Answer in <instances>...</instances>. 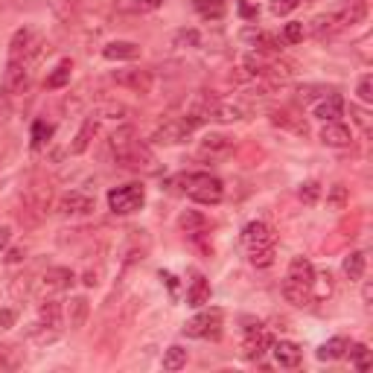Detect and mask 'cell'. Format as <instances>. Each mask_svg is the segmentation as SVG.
I'll list each match as a JSON object with an SVG mask.
<instances>
[{
  "label": "cell",
  "instance_id": "26",
  "mask_svg": "<svg viewBox=\"0 0 373 373\" xmlns=\"http://www.w3.org/2000/svg\"><path fill=\"white\" fill-rule=\"evenodd\" d=\"M195 12L202 15L204 21H219L225 18V0H193Z\"/></svg>",
  "mask_w": 373,
  "mask_h": 373
},
{
  "label": "cell",
  "instance_id": "1",
  "mask_svg": "<svg viewBox=\"0 0 373 373\" xmlns=\"http://www.w3.org/2000/svg\"><path fill=\"white\" fill-rule=\"evenodd\" d=\"M184 190L193 198L195 204H219L225 198V184H222L216 175L210 172H193V175L184 178Z\"/></svg>",
  "mask_w": 373,
  "mask_h": 373
},
{
  "label": "cell",
  "instance_id": "30",
  "mask_svg": "<svg viewBox=\"0 0 373 373\" xmlns=\"http://www.w3.org/2000/svg\"><path fill=\"white\" fill-rule=\"evenodd\" d=\"M283 297H286V301H289L292 306H309V303H312V297H309V289H303V286H295V283H289V280L283 283Z\"/></svg>",
  "mask_w": 373,
  "mask_h": 373
},
{
  "label": "cell",
  "instance_id": "16",
  "mask_svg": "<svg viewBox=\"0 0 373 373\" xmlns=\"http://www.w3.org/2000/svg\"><path fill=\"white\" fill-rule=\"evenodd\" d=\"M312 275H315V268H312V263H309L306 257H292L289 275H286V280L295 283V286H303V289H309V283H312Z\"/></svg>",
  "mask_w": 373,
  "mask_h": 373
},
{
  "label": "cell",
  "instance_id": "15",
  "mask_svg": "<svg viewBox=\"0 0 373 373\" xmlns=\"http://www.w3.org/2000/svg\"><path fill=\"white\" fill-rule=\"evenodd\" d=\"M96 129H99V120H94V117L85 120L82 129L76 131V138H73V143H70V155H85L88 152L94 138H96Z\"/></svg>",
  "mask_w": 373,
  "mask_h": 373
},
{
  "label": "cell",
  "instance_id": "8",
  "mask_svg": "<svg viewBox=\"0 0 373 373\" xmlns=\"http://www.w3.org/2000/svg\"><path fill=\"white\" fill-rule=\"evenodd\" d=\"M271 344H275V339H271L266 330L245 332L242 335V356L248 359V362H259V359L271 350Z\"/></svg>",
  "mask_w": 373,
  "mask_h": 373
},
{
  "label": "cell",
  "instance_id": "13",
  "mask_svg": "<svg viewBox=\"0 0 373 373\" xmlns=\"http://www.w3.org/2000/svg\"><path fill=\"white\" fill-rule=\"evenodd\" d=\"M103 56L108 61H134L140 58V44L134 41H111L103 47Z\"/></svg>",
  "mask_w": 373,
  "mask_h": 373
},
{
  "label": "cell",
  "instance_id": "28",
  "mask_svg": "<svg viewBox=\"0 0 373 373\" xmlns=\"http://www.w3.org/2000/svg\"><path fill=\"white\" fill-rule=\"evenodd\" d=\"M70 70H73V61H67V58L58 61L56 70L47 76V88H50V91H61V88H65V85L70 82Z\"/></svg>",
  "mask_w": 373,
  "mask_h": 373
},
{
  "label": "cell",
  "instance_id": "3",
  "mask_svg": "<svg viewBox=\"0 0 373 373\" xmlns=\"http://www.w3.org/2000/svg\"><path fill=\"white\" fill-rule=\"evenodd\" d=\"M143 204H146L143 184H126V186H114V190H108V207L114 210L117 216L138 213Z\"/></svg>",
  "mask_w": 373,
  "mask_h": 373
},
{
  "label": "cell",
  "instance_id": "38",
  "mask_svg": "<svg viewBox=\"0 0 373 373\" xmlns=\"http://www.w3.org/2000/svg\"><path fill=\"white\" fill-rule=\"evenodd\" d=\"M167 0H120V9L126 12H146V9H158L164 6Z\"/></svg>",
  "mask_w": 373,
  "mask_h": 373
},
{
  "label": "cell",
  "instance_id": "24",
  "mask_svg": "<svg viewBox=\"0 0 373 373\" xmlns=\"http://www.w3.org/2000/svg\"><path fill=\"white\" fill-rule=\"evenodd\" d=\"M88 318V297H70L67 301V321H70V330H79Z\"/></svg>",
  "mask_w": 373,
  "mask_h": 373
},
{
  "label": "cell",
  "instance_id": "12",
  "mask_svg": "<svg viewBox=\"0 0 373 373\" xmlns=\"http://www.w3.org/2000/svg\"><path fill=\"white\" fill-rule=\"evenodd\" d=\"M271 122H275L277 129H283V131L301 134V138H306V134H309L306 120L301 114H295V111H275V114H271Z\"/></svg>",
  "mask_w": 373,
  "mask_h": 373
},
{
  "label": "cell",
  "instance_id": "7",
  "mask_svg": "<svg viewBox=\"0 0 373 373\" xmlns=\"http://www.w3.org/2000/svg\"><path fill=\"white\" fill-rule=\"evenodd\" d=\"M94 210H96V202L88 193L73 190V193H65L58 198V213L61 216H85V213H94Z\"/></svg>",
  "mask_w": 373,
  "mask_h": 373
},
{
  "label": "cell",
  "instance_id": "18",
  "mask_svg": "<svg viewBox=\"0 0 373 373\" xmlns=\"http://www.w3.org/2000/svg\"><path fill=\"white\" fill-rule=\"evenodd\" d=\"M231 149H233V140L225 138V134H207V138L202 140L198 155H202V158H222V155H228Z\"/></svg>",
  "mask_w": 373,
  "mask_h": 373
},
{
  "label": "cell",
  "instance_id": "44",
  "mask_svg": "<svg viewBox=\"0 0 373 373\" xmlns=\"http://www.w3.org/2000/svg\"><path fill=\"white\" fill-rule=\"evenodd\" d=\"M15 321H18L15 309H0V330H12L15 327Z\"/></svg>",
  "mask_w": 373,
  "mask_h": 373
},
{
  "label": "cell",
  "instance_id": "20",
  "mask_svg": "<svg viewBox=\"0 0 373 373\" xmlns=\"http://www.w3.org/2000/svg\"><path fill=\"white\" fill-rule=\"evenodd\" d=\"M186 303L190 306H204V303H210V283L202 277V275H195L193 280H190V289H186Z\"/></svg>",
  "mask_w": 373,
  "mask_h": 373
},
{
  "label": "cell",
  "instance_id": "49",
  "mask_svg": "<svg viewBox=\"0 0 373 373\" xmlns=\"http://www.w3.org/2000/svg\"><path fill=\"white\" fill-rule=\"evenodd\" d=\"M242 15H245V18H254V15H257V9H251V6H242Z\"/></svg>",
  "mask_w": 373,
  "mask_h": 373
},
{
  "label": "cell",
  "instance_id": "9",
  "mask_svg": "<svg viewBox=\"0 0 373 373\" xmlns=\"http://www.w3.org/2000/svg\"><path fill=\"white\" fill-rule=\"evenodd\" d=\"M242 242L248 251H254V248H266V245H275V233L266 222H248L242 228Z\"/></svg>",
  "mask_w": 373,
  "mask_h": 373
},
{
  "label": "cell",
  "instance_id": "14",
  "mask_svg": "<svg viewBox=\"0 0 373 373\" xmlns=\"http://www.w3.org/2000/svg\"><path fill=\"white\" fill-rule=\"evenodd\" d=\"M332 292H335V280L330 271H315L312 283H309V297H312V303H324L327 297H332Z\"/></svg>",
  "mask_w": 373,
  "mask_h": 373
},
{
  "label": "cell",
  "instance_id": "10",
  "mask_svg": "<svg viewBox=\"0 0 373 373\" xmlns=\"http://www.w3.org/2000/svg\"><path fill=\"white\" fill-rule=\"evenodd\" d=\"M321 143L324 146H332V149H347L353 143V131L344 126L341 120H335V122H324V129H321Z\"/></svg>",
  "mask_w": 373,
  "mask_h": 373
},
{
  "label": "cell",
  "instance_id": "37",
  "mask_svg": "<svg viewBox=\"0 0 373 373\" xmlns=\"http://www.w3.org/2000/svg\"><path fill=\"white\" fill-rule=\"evenodd\" d=\"M50 138H53V126H50V122H44V120H39L32 126V149H41Z\"/></svg>",
  "mask_w": 373,
  "mask_h": 373
},
{
  "label": "cell",
  "instance_id": "33",
  "mask_svg": "<svg viewBox=\"0 0 373 373\" xmlns=\"http://www.w3.org/2000/svg\"><path fill=\"white\" fill-rule=\"evenodd\" d=\"M347 202H350V193H347L344 184H332L330 190H327V204H330L332 210H344Z\"/></svg>",
  "mask_w": 373,
  "mask_h": 373
},
{
  "label": "cell",
  "instance_id": "23",
  "mask_svg": "<svg viewBox=\"0 0 373 373\" xmlns=\"http://www.w3.org/2000/svg\"><path fill=\"white\" fill-rule=\"evenodd\" d=\"M39 318L41 324L50 330H58L61 327V318H65V309H61V301H44L39 309Z\"/></svg>",
  "mask_w": 373,
  "mask_h": 373
},
{
  "label": "cell",
  "instance_id": "21",
  "mask_svg": "<svg viewBox=\"0 0 373 373\" xmlns=\"http://www.w3.org/2000/svg\"><path fill=\"white\" fill-rule=\"evenodd\" d=\"M210 120H219V122H239V120H245V108H242V105H236V103H219V99H216L213 111H210Z\"/></svg>",
  "mask_w": 373,
  "mask_h": 373
},
{
  "label": "cell",
  "instance_id": "36",
  "mask_svg": "<svg viewBox=\"0 0 373 373\" xmlns=\"http://www.w3.org/2000/svg\"><path fill=\"white\" fill-rule=\"evenodd\" d=\"M266 67H268V58H263V53H248L245 56V70L251 73V76H266Z\"/></svg>",
  "mask_w": 373,
  "mask_h": 373
},
{
  "label": "cell",
  "instance_id": "31",
  "mask_svg": "<svg viewBox=\"0 0 373 373\" xmlns=\"http://www.w3.org/2000/svg\"><path fill=\"white\" fill-rule=\"evenodd\" d=\"M181 367H186V350L181 344H172L164 353V370H181Z\"/></svg>",
  "mask_w": 373,
  "mask_h": 373
},
{
  "label": "cell",
  "instance_id": "11",
  "mask_svg": "<svg viewBox=\"0 0 373 373\" xmlns=\"http://www.w3.org/2000/svg\"><path fill=\"white\" fill-rule=\"evenodd\" d=\"M271 353H275V362L280 367H289V370L301 365V359H303V350L295 341H275L271 344Z\"/></svg>",
  "mask_w": 373,
  "mask_h": 373
},
{
  "label": "cell",
  "instance_id": "19",
  "mask_svg": "<svg viewBox=\"0 0 373 373\" xmlns=\"http://www.w3.org/2000/svg\"><path fill=\"white\" fill-rule=\"evenodd\" d=\"M73 280H76V275H73L70 268H50L47 275L41 277L44 289H50V292H65V289H70V286H73Z\"/></svg>",
  "mask_w": 373,
  "mask_h": 373
},
{
  "label": "cell",
  "instance_id": "22",
  "mask_svg": "<svg viewBox=\"0 0 373 373\" xmlns=\"http://www.w3.org/2000/svg\"><path fill=\"white\" fill-rule=\"evenodd\" d=\"M347 339H341V335H335V339H330V341H324L318 347V359L321 362H335V359H341V356H347Z\"/></svg>",
  "mask_w": 373,
  "mask_h": 373
},
{
  "label": "cell",
  "instance_id": "41",
  "mask_svg": "<svg viewBox=\"0 0 373 373\" xmlns=\"http://www.w3.org/2000/svg\"><path fill=\"white\" fill-rule=\"evenodd\" d=\"M297 6H301V0H271V15H289Z\"/></svg>",
  "mask_w": 373,
  "mask_h": 373
},
{
  "label": "cell",
  "instance_id": "25",
  "mask_svg": "<svg viewBox=\"0 0 373 373\" xmlns=\"http://www.w3.org/2000/svg\"><path fill=\"white\" fill-rule=\"evenodd\" d=\"M365 266H367L365 251H353L350 257L344 259V275H347V280H353V283L362 280V277H365Z\"/></svg>",
  "mask_w": 373,
  "mask_h": 373
},
{
  "label": "cell",
  "instance_id": "42",
  "mask_svg": "<svg viewBox=\"0 0 373 373\" xmlns=\"http://www.w3.org/2000/svg\"><path fill=\"white\" fill-rule=\"evenodd\" d=\"M359 99H362L365 105L373 103V79H370V73H365V76L359 79Z\"/></svg>",
  "mask_w": 373,
  "mask_h": 373
},
{
  "label": "cell",
  "instance_id": "2",
  "mask_svg": "<svg viewBox=\"0 0 373 373\" xmlns=\"http://www.w3.org/2000/svg\"><path fill=\"white\" fill-rule=\"evenodd\" d=\"M202 122H204V117H198V114H193V111H186V114H181V117L167 120L164 126H160V129L152 134V143H160V146L184 143L198 126H202Z\"/></svg>",
  "mask_w": 373,
  "mask_h": 373
},
{
  "label": "cell",
  "instance_id": "48",
  "mask_svg": "<svg viewBox=\"0 0 373 373\" xmlns=\"http://www.w3.org/2000/svg\"><path fill=\"white\" fill-rule=\"evenodd\" d=\"M9 263H21V259H23V251H21V248H15V251H9Z\"/></svg>",
  "mask_w": 373,
  "mask_h": 373
},
{
  "label": "cell",
  "instance_id": "6",
  "mask_svg": "<svg viewBox=\"0 0 373 373\" xmlns=\"http://www.w3.org/2000/svg\"><path fill=\"white\" fill-rule=\"evenodd\" d=\"M114 82L120 85V88H129V91H134V94H152V88H155L152 70H140V67L114 70Z\"/></svg>",
  "mask_w": 373,
  "mask_h": 373
},
{
  "label": "cell",
  "instance_id": "40",
  "mask_svg": "<svg viewBox=\"0 0 373 373\" xmlns=\"http://www.w3.org/2000/svg\"><path fill=\"white\" fill-rule=\"evenodd\" d=\"M202 44V35H198V30H181L175 35V47H198Z\"/></svg>",
  "mask_w": 373,
  "mask_h": 373
},
{
  "label": "cell",
  "instance_id": "34",
  "mask_svg": "<svg viewBox=\"0 0 373 373\" xmlns=\"http://www.w3.org/2000/svg\"><path fill=\"white\" fill-rule=\"evenodd\" d=\"M248 259H251V266H254V268H268V266H275V245L254 248Z\"/></svg>",
  "mask_w": 373,
  "mask_h": 373
},
{
  "label": "cell",
  "instance_id": "32",
  "mask_svg": "<svg viewBox=\"0 0 373 373\" xmlns=\"http://www.w3.org/2000/svg\"><path fill=\"white\" fill-rule=\"evenodd\" d=\"M347 353H350L356 370H362V373L370 370V350H367V344H347Z\"/></svg>",
  "mask_w": 373,
  "mask_h": 373
},
{
  "label": "cell",
  "instance_id": "35",
  "mask_svg": "<svg viewBox=\"0 0 373 373\" xmlns=\"http://www.w3.org/2000/svg\"><path fill=\"white\" fill-rule=\"evenodd\" d=\"M306 39V27H303V21H289L283 27V41L286 44H301Z\"/></svg>",
  "mask_w": 373,
  "mask_h": 373
},
{
  "label": "cell",
  "instance_id": "27",
  "mask_svg": "<svg viewBox=\"0 0 373 373\" xmlns=\"http://www.w3.org/2000/svg\"><path fill=\"white\" fill-rule=\"evenodd\" d=\"M134 140H138V131H134V126H120L114 134H111V149H114V155H122Z\"/></svg>",
  "mask_w": 373,
  "mask_h": 373
},
{
  "label": "cell",
  "instance_id": "46",
  "mask_svg": "<svg viewBox=\"0 0 373 373\" xmlns=\"http://www.w3.org/2000/svg\"><path fill=\"white\" fill-rule=\"evenodd\" d=\"M9 242H12V228L3 225V228H0V251H6Z\"/></svg>",
  "mask_w": 373,
  "mask_h": 373
},
{
  "label": "cell",
  "instance_id": "5",
  "mask_svg": "<svg viewBox=\"0 0 373 373\" xmlns=\"http://www.w3.org/2000/svg\"><path fill=\"white\" fill-rule=\"evenodd\" d=\"M117 164H120V167H126V169H143V172H152L158 160H155L152 149H149L146 143L134 140V143L126 149V152L117 155Z\"/></svg>",
  "mask_w": 373,
  "mask_h": 373
},
{
  "label": "cell",
  "instance_id": "45",
  "mask_svg": "<svg viewBox=\"0 0 373 373\" xmlns=\"http://www.w3.org/2000/svg\"><path fill=\"white\" fill-rule=\"evenodd\" d=\"M12 114V105H9V91H0V122H6Z\"/></svg>",
  "mask_w": 373,
  "mask_h": 373
},
{
  "label": "cell",
  "instance_id": "29",
  "mask_svg": "<svg viewBox=\"0 0 373 373\" xmlns=\"http://www.w3.org/2000/svg\"><path fill=\"white\" fill-rule=\"evenodd\" d=\"M178 228L184 233H202L207 228V219L202 213H195V210H184V213L178 216Z\"/></svg>",
  "mask_w": 373,
  "mask_h": 373
},
{
  "label": "cell",
  "instance_id": "43",
  "mask_svg": "<svg viewBox=\"0 0 373 373\" xmlns=\"http://www.w3.org/2000/svg\"><path fill=\"white\" fill-rule=\"evenodd\" d=\"M350 117L359 122V126H362L365 131L370 129V117H367V111L365 108H359V105H350Z\"/></svg>",
  "mask_w": 373,
  "mask_h": 373
},
{
  "label": "cell",
  "instance_id": "4",
  "mask_svg": "<svg viewBox=\"0 0 373 373\" xmlns=\"http://www.w3.org/2000/svg\"><path fill=\"white\" fill-rule=\"evenodd\" d=\"M222 327V309H207V312H198L184 324V335L190 339H216Z\"/></svg>",
  "mask_w": 373,
  "mask_h": 373
},
{
  "label": "cell",
  "instance_id": "17",
  "mask_svg": "<svg viewBox=\"0 0 373 373\" xmlns=\"http://www.w3.org/2000/svg\"><path fill=\"white\" fill-rule=\"evenodd\" d=\"M315 117H318V120H324V122L341 120V117H344V99H341L339 94L324 96V99H321V103L315 105Z\"/></svg>",
  "mask_w": 373,
  "mask_h": 373
},
{
  "label": "cell",
  "instance_id": "47",
  "mask_svg": "<svg viewBox=\"0 0 373 373\" xmlns=\"http://www.w3.org/2000/svg\"><path fill=\"white\" fill-rule=\"evenodd\" d=\"M160 280H167V286H169V292H172V295L178 292V283H175V277H172L169 271H160Z\"/></svg>",
  "mask_w": 373,
  "mask_h": 373
},
{
  "label": "cell",
  "instance_id": "39",
  "mask_svg": "<svg viewBox=\"0 0 373 373\" xmlns=\"http://www.w3.org/2000/svg\"><path fill=\"white\" fill-rule=\"evenodd\" d=\"M318 195H321V184H318V181H306V184H301V202H303V204L312 207V204L318 202Z\"/></svg>",
  "mask_w": 373,
  "mask_h": 373
}]
</instances>
